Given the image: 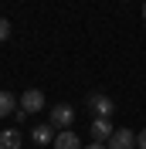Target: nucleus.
<instances>
[{"instance_id":"f257e3e1","label":"nucleus","mask_w":146,"mask_h":149,"mask_svg":"<svg viewBox=\"0 0 146 149\" xmlns=\"http://www.w3.org/2000/svg\"><path fill=\"white\" fill-rule=\"evenodd\" d=\"M88 109L95 112V119H112V112H116V102H112L109 95L95 92V95H88Z\"/></svg>"},{"instance_id":"f03ea898","label":"nucleus","mask_w":146,"mask_h":149,"mask_svg":"<svg viewBox=\"0 0 146 149\" xmlns=\"http://www.w3.org/2000/svg\"><path fill=\"white\" fill-rule=\"evenodd\" d=\"M72 122H75V109L68 102H61V105L51 109V125H55L58 132H65V125H72Z\"/></svg>"},{"instance_id":"7ed1b4c3","label":"nucleus","mask_w":146,"mask_h":149,"mask_svg":"<svg viewBox=\"0 0 146 149\" xmlns=\"http://www.w3.org/2000/svg\"><path fill=\"white\" fill-rule=\"evenodd\" d=\"M112 132H116L112 119H92V142H105V146H109Z\"/></svg>"},{"instance_id":"20e7f679","label":"nucleus","mask_w":146,"mask_h":149,"mask_svg":"<svg viewBox=\"0 0 146 149\" xmlns=\"http://www.w3.org/2000/svg\"><path fill=\"white\" fill-rule=\"evenodd\" d=\"M109 149H136V132L133 129H116L109 139Z\"/></svg>"},{"instance_id":"39448f33","label":"nucleus","mask_w":146,"mask_h":149,"mask_svg":"<svg viewBox=\"0 0 146 149\" xmlns=\"http://www.w3.org/2000/svg\"><path fill=\"white\" fill-rule=\"evenodd\" d=\"M20 109L27 112V115H31V112H41V109H44V95L37 92V88L24 92V95H20Z\"/></svg>"},{"instance_id":"423d86ee","label":"nucleus","mask_w":146,"mask_h":149,"mask_svg":"<svg viewBox=\"0 0 146 149\" xmlns=\"http://www.w3.org/2000/svg\"><path fill=\"white\" fill-rule=\"evenodd\" d=\"M31 139H34L37 146H48V142L58 139V129L51 125V122H48V125H34V129H31Z\"/></svg>"},{"instance_id":"0eeeda50","label":"nucleus","mask_w":146,"mask_h":149,"mask_svg":"<svg viewBox=\"0 0 146 149\" xmlns=\"http://www.w3.org/2000/svg\"><path fill=\"white\" fill-rule=\"evenodd\" d=\"M55 149H82V139H78V136H75L72 129H65V132H58Z\"/></svg>"},{"instance_id":"6e6552de","label":"nucleus","mask_w":146,"mask_h":149,"mask_svg":"<svg viewBox=\"0 0 146 149\" xmlns=\"http://www.w3.org/2000/svg\"><path fill=\"white\" fill-rule=\"evenodd\" d=\"M20 102H17V95H10V92H0V119L4 115H10V112H17Z\"/></svg>"},{"instance_id":"1a4fd4ad","label":"nucleus","mask_w":146,"mask_h":149,"mask_svg":"<svg viewBox=\"0 0 146 149\" xmlns=\"http://www.w3.org/2000/svg\"><path fill=\"white\" fill-rule=\"evenodd\" d=\"M0 149H20V132L17 129H4L0 132Z\"/></svg>"},{"instance_id":"9d476101","label":"nucleus","mask_w":146,"mask_h":149,"mask_svg":"<svg viewBox=\"0 0 146 149\" xmlns=\"http://www.w3.org/2000/svg\"><path fill=\"white\" fill-rule=\"evenodd\" d=\"M7 37H10V20L0 17V41H7Z\"/></svg>"},{"instance_id":"9b49d317","label":"nucleus","mask_w":146,"mask_h":149,"mask_svg":"<svg viewBox=\"0 0 146 149\" xmlns=\"http://www.w3.org/2000/svg\"><path fill=\"white\" fill-rule=\"evenodd\" d=\"M136 146H139V149H146V129H143V132L136 136Z\"/></svg>"},{"instance_id":"f8f14e48","label":"nucleus","mask_w":146,"mask_h":149,"mask_svg":"<svg viewBox=\"0 0 146 149\" xmlns=\"http://www.w3.org/2000/svg\"><path fill=\"white\" fill-rule=\"evenodd\" d=\"M85 149H109V146H105V142H88Z\"/></svg>"},{"instance_id":"ddd939ff","label":"nucleus","mask_w":146,"mask_h":149,"mask_svg":"<svg viewBox=\"0 0 146 149\" xmlns=\"http://www.w3.org/2000/svg\"><path fill=\"white\" fill-rule=\"evenodd\" d=\"M143 17H146V3H143Z\"/></svg>"}]
</instances>
